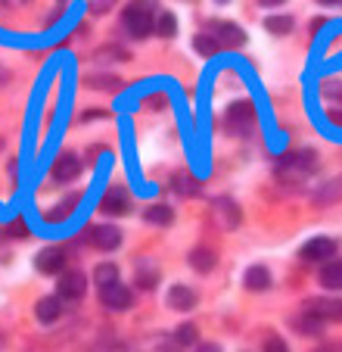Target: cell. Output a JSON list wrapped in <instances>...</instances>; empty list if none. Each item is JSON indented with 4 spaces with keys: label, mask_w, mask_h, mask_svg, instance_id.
Masks as SVG:
<instances>
[{
    "label": "cell",
    "mask_w": 342,
    "mask_h": 352,
    "mask_svg": "<svg viewBox=\"0 0 342 352\" xmlns=\"http://www.w3.org/2000/svg\"><path fill=\"white\" fill-rule=\"evenodd\" d=\"M305 315H311L317 321H342V299H323V296L308 299Z\"/></svg>",
    "instance_id": "8992f818"
},
{
    "label": "cell",
    "mask_w": 342,
    "mask_h": 352,
    "mask_svg": "<svg viewBox=\"0 0 342 352\" xmlns=\"http://www.w3.org/2000/svg\"><path fill=\"white\" fill-rule=\"evenodd\" d=\"M87 290V278L81 272H62L60 278V299H81Z\"/></svg>",
    "instance_id": "7c38bea8"
},
{
    "label": "cell",
    "mask_w": 342,
    "mask_h": 352,
    "mask_svg": "<svg viewBox=\"0 0 342 352\" xmlns=\"http://www.w3.org/2000/svg\"><path fill=\"white\" fill-rule=\"evenodd\" d=\"M224 131L233 138H249L255 131V109L249 100H233L224 113Z\"/></svg>",
    "instance_id": "7a4b0ae2"
},
{
    "label": "cell",
    "mask_w": 342,
    "mask_h": 352,
    "mask_svg": "<svg viewBox=\"0 0 342 352\" xmlns=\"http://www.w3.org/2000/svg\"><path fill=\"white\" fill-rule=\"evenodd\" d=\"M321 3H336V0H321Z\"/></svg>",
    "instance_id": "ab89813d"
},
{
    "label": "cell",
    "mask_w": 342,
    "mask_h": 352,
    "mask_svg": "<svg viewBox=\"0 0 342 352\" xmlns=\"http://www.w3.org/2000/svg\"><path fill=\"white\" fill-rule=\"evenodd\" d=\"M100 209H103L106 215H125L128 209H131V193H128L125 187H109V190L103 193V199H100Z\"/></svg>",
    "instance_id": "52a82bcc"
},
{
    "label": "cell",
    "mask_w": 342,
    "mask_h": 352,
    "mask_svg": "<svg viewBox=\"0 0 342 352\" xmlns=\"http://www.w3.org/2000/svg\"><path fill=\"white\" fill-rule=\"evenodd\" d=\"M144 107H146V109H156V107H165V97H162V94H152V97H146V100H144Z\"/></svg>",
    "instance_id": "836d02e7"
},
{
    "label": "cell",
    "mask_w": 342,
    "mask_h": 352,
    "mask_svg": "<svg viewBox=\"0 0 342 352\" xmlns=\"http://www.w3.org/2000/svg\"><path fill=\"white\" fill-rule=\"evenodd\" d=\"M299 256H302L305 262H330L336 256V243L330 237H315L302 246V253Z\"/></svg>",
    "instance_id": "30bf717a"
},
{
    "label": "cell",
    "mask_w": 342,
    "mask_h": 352,
    "mask_svg": "<svg viewBox=\"0 0 342 352\" xmlns=\"http://www.w3.org/2000/svg\"><path fill=\"white\" fill-rule=\"evenodd\" d=\"M81 172V160L75 153H62L60 160L53 162V181H60V184H66V181H75Z\"/></svg>",
    "instance_id": "4fadbf2b"
},
{
    "label": "cell",
    "mask_w": 342,
    "mask_h": 352,
    "mask_svg": "<svg viewBox=\"0 0 342 352\" xmlns=\"http://www.w3.org/2000/svg\"><path fill=\"white\" fill-rule=\"evenodd\" d=\"M7 234H13V237H25V225H22V221H13Z\"/></svg>",
    "instance_id": "e575fe53"
},
{
    "label": "cell",
    "mask_w": 342,
    "mask_h": 352,
    "mask_svg": "<svg viewBox=\"0 0 342 352\" xmlns=\"http://www.w3.org/2000/svg\"><path fill=\"white\" fill-rule=\"evenodd\" d=\"M144 219L150 221V225L165 228V225H171V221H174V209H168V206H162V203H159V206H150V209H146Z\"/></svg>",
    "instance_id": "7402d4cb"
},
{
    "label": "cell",
    "mask_w": 342,
    "mask_h": 352,
    "mask_svg": "<svg viewBox=\"0 0 342 352\" xmlns=\"http://www.w3.org/2000/svg\"><path fill=\"white\" fill-rule=\"evenodd\" d=\"M97 60H128V50H122V47H103V50H97Z\"/></svg>",
    "instance_id": "4dcf8cb0"
},
{
    "label": "cell",
    "mask_w": 342,
    "mask_h": 352,
    "mask_svg": "<svg viewBox=\"0 0 342 352\" xmlns=\"http://www.w3.org/2000/svg\"><path fill=\"white\" fill-rule=\"evenodd\" d=\"M87 243L93 250H103V253H112L122 246V231L115 225H93L87 228Z\"/></svg>",
    "instance_id": "277c9868"
},
{
    "label": "cell",
    "mask_w": 342,
    "mask_h": 352,
    "mask_svg": "<svg viewBox=\"0 0 342 352\" xmlns=\"http://www.w3.org/2000/svg\"><path fill=\"white\" fill-rule=\"evenodd\" d=\"M321 94L327 100H342V85H336V81H323L321 85Z\"/></svg>",
    "instance_id": "1f68e13d"
},
{
    "label": "cell",
    "mask_w": 342,
    "mask_h": 352,
    "mask_svg": "<svg viewBox=\"0 0 342 352\" xmlns=\"http://www.w3.org/2000/svg\"><path fill=\"white\" fill-rule=\"evenodd\" d=\"M215 3H227V0H215Z\"/></svg>",
    "instance_id": "60d3db41"
},
{
    "label": "cell",
    "mask_w": 342,
    "mask_h": 352,
    "mask_svg": "<svg viewBox=\"0 0 342 352\" xmlns=\"http://www.w3.org/2000/svg\"><path fill=\"white\" fill-rule=\"evenodd\" d=\"M10 78V72H7V69H3V66H0V85H3V81H7Z\"/></svg>",
    "instance_id": "f35d334b"
},
{
    "label": "cell",
    "mask_w": 342,
    "mask_h": 352,
    "mask_svg": "<svg viewBox=\"0 0 342 352\" xmlns=\"http://www.w3.org/2000/svg\"><path fill=\"white\" fill-rule=\"evenodd\" d=\"M125 28L131 38H146L156 28V0H131L125 7Z\"/></svg>",
    "instance_id": "6da1fadb"
},
{
    "label": "cell",
    "mask_w": 342,
    "mask_h": 352,
    "mask_svg": "<svg viewBox=\"0 0 342 352\" xmlns=\"http://www.w3.org/2000/svg\"><path fill=\"white\" fill-rule=\"evenodd\" d=\"M262 7H280V3H286V0H258Z\"/></svg>",
    "instance_id": "74e56055"
},
{
    "label": "cell",
    "mask_w": 342,
    "mask_h": 352,
    "mask_svg": "<svg viewBox=\"0 0 342 352\" xmlns=\"http://www.w3.org/2000/svg\"><path fill=\"white\" fill-rule=\"evenodd\" d=\"M78 203H81V193H69V197L62 199V203L53 209V212H47V219H50V221H66L69 215L75 212V206H78Z\"/></svg>",
    "instance_id": "44dd1931"
},
{
    "label": "cell",
    "mask_w": 342,
    "mask_h": 352,
    "mask_svg": "<svg viewBox=\"0 0 342 352\" xmlns=\"http://www.w3.org/2000/svg\"><path fill=\"white\" fill-rule=\"evenodd\" d=\"M171 184H174V193H178V197H199V190H203L199 181L193 178L190 172H178L171 178Z\"/></svg>",
    "instance_id": "ffe728a7"
},
{
    "label": "cell",
    "mask_w": 342,
    "mask_h": 352,
    "mask_svg": "<svg viewBox=\"0 0 342 352\" xmlns=\"http://www.w3.org/2000/svg\"><path fill=\"white\" fill-rule=\"evenodd\" d=\"M311 199H315L317 206H330V203H339V199H342V175H339V178L323 181V184H317V190L311 193Z\"/></svg>",
    "instance_id": "9a60e30c"
},
{
    "label": "cell",
    "mask_w": 342,
    "mask_h": 352,
    "mask_svg": "<svg viewBox=\"0 0 342 352\" xmlns=\"http://www.w3.org/2000/svg\"><path fill=\"white\" fill-rule=\"evenodd\" d=\"M93 280H97L100 290H103V287L119 284V268L112 265V262H103V265H97V272H93Z\"/></svg>",
    "instance_id": "603a6c76"
},
{
    "label": "cell",
    "mask_w": 342,
    "mask_h": 352,
    "mask_svg": "<svg viewBox=\"0 0 342 352\" xmlns=\"http://www.w3.org/2000/svg\"><path fill=\"white\" fill-rule=\"evenodd\" d=\"M196 333H199V331H196V324H181L174 337H178V343L190 346V343H196Z\"/></svg>",
    "instance_id": "f546056e"
},
{
    "label": "cell",
    "mask_w": 342,
    "mask_h": 352,
    "mask_svg": "<svg viewBox=\"0 0 342 352\" xmlns=\"http://www.w3.org/2000/svg\"><path fill=\"white\" fill-rule=\"evenodd\" d=\"M264 352H290V346H286V340L283 337L268 333V337H264Z\"/></svg>",
    "instance_id": "f1b7e54d"
},
{
    "label": "cell",
    "mask_w": 342,
    "mask_h": 352,
    "mask_svg": "<svg viewBox=\"0 0 342 352\" xmlns=\"http://www.w3.org/2000/svg\"><path fill=\"white\" fill-rule=\"evenodd\" d=\"M109 10H115V0H91V13L93 16H106Z\"/></svg>",
    "instance_id": "d6a6232c"
},
{
    "label": "cell",
    "mask_w": 342,
    "mask_h": 352,
    "mask_svg": "<svg viewBox=\"0 0 342 352\" xmlns=\"http://www.w3.org/2000/svg\"><path fill=\"white\" fill-rule=\"evenodd\" d=\"M196 290H190L187 284H174L168 290V306L171 309H178V312H190L193 306H196Z\"/></svg>",
    "instance_id": "5bb4252c"
},
{
    "label": "cell",
    "mask_w": 342,
    "mask_h": 352,
    "mask_svg": "<svg viewBox=\"0 0 342 352\" xmlns=\"http://www.w3.org/2000/svg\"><path fill=\"white\" fill-rule=\"evenodd\" d=\"M264 28H268L271 34H290L293 19L290 16H268V19H264Z\"/></svg>",
    "instance_id": "cb8c5ba5"
},
{
    "label": "cell",
    "mask_w": 342,
    "mask_h": 352,
    "mask_svg": "<svg viewBox=\"0 0 342 352\" xmlns=\"http://www.w3.org/2000/svg\"><path fill=\"white\" fill-rule=\"evenodd\" d=\"M156 280H159V272L144 262V265L137 268V287H140V290H152V287H156Z\"/></svg>",
    "instance_id": "d4e9b609"
},
{
    "label": "cell",
    "mask_w": 342,
    "mask_h": 352,
    "mask_svg": "<svg viewBox=\"0 0 342 352\" xmlns=\"http://www.w3.org/2000/svg\"><path fill=\"white\" fill-rule=\"evenodd\" d=\"M34 265H38L41 274H60L62 268H66V250H62V246H47V250L38 253Z\"/></svg>",
    "instance_id": "ba28073f"
},
{
    "label": "cell",
    "mask_w": 342,
    "mask_h": 352,
    "mask_svg": "<svg viewBox=\"0 0 342 352\" xmlns=\"http://www.w3.org/2000/svg\"><path fill=\"white\" fill-rule=\"evenodd\" d=\"M122 81L115 78V75H91L87 78V87H97V91H115Z\"/></svg>",
    "instance_id": "83f0119b"
},
{
    "label": "cell",
    "mask_w": 342,
    "mask_h": 352,
    "mask_svg": "<svg viewBox=\"0 0 342 352\" xmlns=\"http://www.w3.org/2000/svg\"><path fill=\"white\" fill-rule=\"evenodd\" d=\"M212 209H215V221L224 228V231H233V228L240 225V209L231 197H218Z\"/></svg>",
    "instance_id": "8fae6325"
},
{
    "label": "cell",
    "mask_w": 342,
    "mask_h": 352,
    "mask_svg": "<svg viewBox=\"0 0 342 352\" xmlns=\"http://www.w3.org/2000/svg\"><path fill=\"white\" fill-rule=\"evenodd\" d=\"M243 284H246V290H268L271 287V272L264 265H252V268H246V274H243Z\"/></svg>",
    "instance_id": "ac0fdd59"
},
{
    "label": "cell",
    "mask_w": 342,
    "mask_h": 352,
    "mask_svg": "<svg viewBox=\"0 0 342 352\" xmlns=\"http://www.w3.org/2000/svg\"><path fill=\"white\" fill-rule=\"evenodd\" d=\"M317 168V153L315 150H299V153H290L280 160V178L286 181H302L308 178Z\"/></svg>",
    "instance_id": "3957f363"
},
{
    "label": "cell",
    "mask_w": 342,
    "mask_h": 352,
    "mask_svg": "<svg viewBox=\"0 0 342 352\" xmlns=\"http://www.w3.org/2000/svg\"><path fill=\"white\" fill-rule=\"evenodd\" d=\"M60 3H69V0H60Z\"/></svg>",
    "instance_id": "b9f144b4"
},
{
    "label": "cell",
    "mask_w": 342,
    "mask_h": 352,
    "mask_svg": "<svg viewBox=\"0 0 342 352\" xmlns=\"http://www.w3.org/2000/svg\"><path fill=\"white\" fill-rule=\"evenodd\" d=\"M156 32L162 34V38H174V32H178V19H174L171 13L156 16Z\"/></svg>",
    "instance_id": "484cf974"
},
{
    "label": "cell",
    "mask_w": 342,
    "mask_h": 352,
    "mask_svg": "<svg viewBox=\"0 0 342 352\" xmlns=\"http://www.w3.org/2000/svg\"><path fill=\"white\" fill-rule=\"evenodd\" d=\"M34 315H38L41 324H53V321H60V315H62V299H60V296H44L38 306H34Z\"/></svg>",
    "instance_id": "2e32d148"
},
{
    "label": "cell",
    "mask_w": 342,
    "mask_h": 352,
    "mask_svg": "<svg viewBox=\"0 0 342 352\" xmlns=\"http://www.w3.org/2000/svg\"><path fill=\"white\" fill-rule=\"evenodd\" d=\"M196 352H221V346H218V343H203Z\"/></svg>",
    "instance_id": "8d00e7d4"
},
{
    "label": "cell",
    "mask_w": 342,
    "mask_h": 352,
    "mask_svg": "<svg viewBox=\"0 0 342 352\" xmlns=\"http://www.w3.org/2000/svg\"><path fill=\"white\" fill-rule=\"evenodd\" d=\"M212 38H215L218 50H221V47L237 50V47L246 44V32L237 25V22H215V25H212Z\"/></svg>",
    "instance_id": "5b68a950"
},
{
    "label": "cell",
    "mask_w": 342,
    "mask_h": 352,
    "mask_svg": "<svg viewBox=\"0 0 342 352\" xmlns=\"http://www.w3.org/2000/svg\"><path fill=\"white\" fill-rule=\"evenodd\" d=\"M215 262H218V256H215V250H209V246H196L190 253V265L196 268L199 274H209L212 268H215Z\"/></svg>",
    "instance_id": "d6986e66"
},
{
    "label": "cell",
    "mask_w": 342,
    "mask_h": 352,
    "mask_svg": "<svg viewBox=\"0 0 342 352\" xmlns=\"http://www.w3.org/2000/svg\"><path fill=\"white\" fill-rule=\"evenodd\" d=\"M321 284H323V290H333V293L342 290V259H330L321 268Z\"/></svg>",
    "instance_id": "e0dca14e"
},
{
    "label": "cell",
    "mask_w": 342,
    "mask_h": 352,
    "mask_svg": "<svg viewBox=\"0 0 342 352\" xmlns=\"http://www.w3.org/2000/svg\"><path fill=\"white\" fill-rule=\"evenodd\" d=\"M327 119L333 122V125H342V109H330V113H327Z\"/></svg>",
    "instance_id": "d590c367"
},
{
    "label": "cell",
    "mask_w": 342,
    "mask_h": 352,
    "mask_svg": "<svg viewBox=\"0 0 342 352\" xmlns=\"http://www.w3.org/2000/svg\"><path fill=\"white\" fill-rule=\"evenodd\" d=\"M100 302H103L106 309H112V312H122V309H128L134 302V296L125 284H112V287L100 290Z\"/></svg>",
    "instance_id": "9c48e42d"
},
{
    "label": "cell",
    "mask_w": 342,
    "mask_h": 352,
    "mask_svg": "<svg viewBox=\"0 0 342 352\" xmlns=\"http://www.w3.org/2000/svg\"><path fill=\"white\" fill-rule=\"evenodd\" d=\"M193 47H196V54H203V56H212L218 50V44H215V38H212L209 32H199L196 38H193Z\"/></svg>",
    "instance_id": "4316f807"
}]
</instances>
